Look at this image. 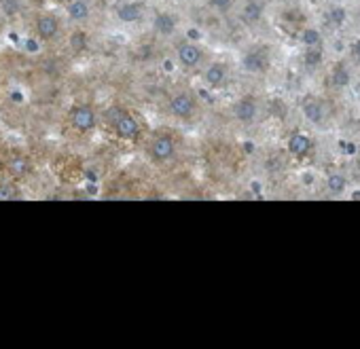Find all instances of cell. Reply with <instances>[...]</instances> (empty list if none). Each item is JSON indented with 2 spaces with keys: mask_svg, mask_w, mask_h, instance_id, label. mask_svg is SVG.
Returning <instances> with one entry per match:
<instances>
[{
  "mask_svg": "<svg viewBox=\"0 0 360 349\" xmlns=\"http://www.w3.org/2000/svg\"><path fill=\"white\" fill-rule=\"evenodd\" d=\"M115 125H117V131H119L123 138H134V136L138 133V123H136L129 114H125V112L115 121Z\"/></svg>",
  "mask_w": 360,
  "mask_h": 349,
  "instance_id": "8",
  "label": "cell"
},
{
  "mask_svg": "<svg viewBox=\"0 0 360 349\" xmlns=\"http://www.w3.org/2000/svg\"><path fill=\"white\" fill-rule=\"evenodd\" d=\"M288 150L295 157H305L311 150V140L305 133H292L288 138Z\"/></svg>",
  "mask_w": 360,
  "mask_h": 349,
  "instance_id": "3",
  "label": "cell"
},
{
  "mask_svg": "<svg viewBox=\"0 0 360 349\" xmlns=\"http://www.w3.org/2000/svg\"><path fill=\"white\" fill-rule=\"evenodd\" d=\"M345 20H347L345 9H341V7H333V9L328 11V22H330L333 26H343V24H345Z\"/></svg>",
  "mask_w": 360,
  "mask_h": 349,
  "instance_id": "20",
  "label": "cell"
},
{
  "mask_svg": "<svg viewBox=\"0 0 360 349\" xmlns=\"http://www.w3.org/2000/svg\"><path fill=\"white\" fill-rule=\"evenodd\" d=\"M231 3H233V0H210V5H212V7H217V9H221V11L229 9V7H231Z\"/></svg>",
  "mask_w": 360,
  "mask_h": 349,
  "instance_id": "23",
  "label": "cell"
},
{
  "mask_svg": "<svg viewBox=\"0 0 360 349\" xmlns=\"http://www.w3.org/2000/svg\"><path fill=\"white\" fill-rule=\"evenodd\" d=\"M178 58H180V62H183L187 68H191V66H195V64L200 62L202 53H200V49H198L195 45L185 43V45H180V47H178Z\"/></svg>",
  "mask_w": 360,
  "mask_h": 349,
  "instance_id": "6",
  "label": "cell"
},
{
  "mask_svg": "<svg viewBox=\"0 0 360 349\" xmlns=\"http://www.w3.org/2000/svg\"><path fill=\"white\" fill-rule=\"evenodd\" d=\"M155 28L161 32V34H172L174 32V28H176V22H174V18L172 15H157L155 18Z\"/></svg>",
  "mask_w": 360,
  "mask_h": 349,
  "instance_id": "15",
  "label": "cell"
},
{
  "mask_svg": "<svg viewBox=\"0 0 360 349\" xmlns=\"http://www.w3.org/2000/svg\"><path fill=\"white\" fill-rule=\"evenodd\" d=\"M236 117L242 123H252L257 117V102L252 98H244L236 104Z\"/></svg>",
  "mask_w": 360,
  "mask_h": 349,
  "instance_id": "4",
  "label": "cell"
},
{
  "mask_svg": "<svg viewBox=\"0 0 360 349\" xmlns=\"http://www.w3.org/2000/svg\"><path fill=\"white\" fill-rule=\"evenodd\" d=\"M72 125H75L77 129H81V131L94 129V125H96V114H94V110L87 108V106H79V108L72 112Z\"/></svg>",
  "mask_w": 360,
  "mask_h": 349,
  "instance_id": "1",
  "label": "cell"
},
{
  "mask_svg": "<svg viewBox=\"0 0 360 349\" xmlns=\"http://www.w3.org/2000/svg\"><path fill=\"white\" fill-rule=\"evenodd\" d=\"M174 154V142L169 138H159L153 144V157L155 159H169Z\"/></svg>",
  "mask_w": 360,
  "mask_h": 349,
  "instance_id": "9",
  "label": "cell"
},
{
  "mask_svg": "<svg viewBox=\"0 0 360 349\" xmlns=\"http://www.w3.org/2000/svg\"><path fill=\"white\" fill-rule=\"evenodd\" d=\"M72 45H75L77 49H81V47L85 45V34H83V32H77L75 39H72Z\"/></svg>",
  "mask_w": 360,
  "mask_h": 349,
  "instance_id": "24",
  "label": "cell"
},
{
  "mask_svg": "<svg viewBox=\"0 0 360 349\" xmlns=\"http://www.w3.org/2000/svg\"><path fill=\"white\" fill-rule=\"evenodd\" d=\"M15 197V189L13 187H0V202H7Z\"/></svg>",
  "mask_w": 360,
  "mask_h": 349,
  "instance_id": "22",
  "label": "cell"
},
{
  "mask_svg": "<svg viewBox=\"0 0 360 349\" xmlns=\"http://www.w3.org/2000/svg\"><path fill=\"white\" fill-rule=\"evenodd\" d=\"M189 39L198 41V39H200V32H198V30H189Z\"/></svg>",
  "mask_w": 360,
  "mask_h": 349,
  "instance_id": "28",
  "label": "cell"
},
{
  "mask_svg": "<svg viewBox=\"0 0 360 349\" xmlns=\"http://www.w3.org/2000/svg\"><path fill=\"white\" fill-rule=\"evenodd\" d=\"M169 110L178 117H189L193 112V100L185 93H180L176 98H172L169 102Z\"/></svg>",
  "mask_w": 360,
  "mask_h": 349,
  "instance_id": "5",
  "label": "cell"
},
{
  "mask_svg": "<svg viewBox=\"0 0 360 349\" xmlns=\"http://www.w3.org/2000/svg\"><path fill=\"white\" fill-rule=\"evenodd\" d=\"M117 15H119V20H121V22H127V24H129V22H136V20L140 18V9H138L136 5L127 3V5L119 7Z\"/></svg>",
  "mask_w": 360,
  "mask_h": 349,
  "instance_id": "14",
  "label": "cell"
},
{
  "mask_svg": "<svg viewBox=\"0 0 360 349\" xmlns=\"http://www.w3.org/2000/svg\"><path fill=\"white\" fill-rule=\"evenodd\" d=\"M261 15H263L261 3H257V0H250V3H246L244 13H242V18H244L246 24H257V22L261 20Z\"/></svg>",
  "mask_w": 360,
  "mask_h": 349,
  "instance_id": "11",
  "label": "cell"
},
{
  "mask_svg": "<svg viewBox=\"0 0 360 349\" xmlns=\"http://www.w3.org/2000/svg\"><path fill=\"white\" fill-rule=\"evenodd\" d=\"M68 13H70L72 20H85L89 15V7H87V3H83V0H77V3L70 5Z\"/></svg>",
  "mask_w": 360,
  "mask_h": 349,
  "instance_id": "19",
  "label": "cell"
},
{
  "mask_svg": "<svg viewBox=\"0 0 360 349\" xmlns=\"http://www.w3.org/2000/svg\"><path fill=\"white\" fill-rule=\"evenodd\" d=\"M11 98H13V102H22V100H24V96H22L20 91H13V96H11Z\"/></svg>",
  "mask_w": 360,
  "mask_h": 349,
  "instance_id": "26",
  "label": "cell"
},
{
  "mask_svg": "<svg viewBox=\"0 0 360 349\" xmlns=\"http://www.w3.org/2000/svg\"><path fill=\"white\" fill-rule=\"evenodd\" d=\"M352 51H354V55H356V58L360 60V41H358V43L354 45V49H352Z\"/></svg>",
  "mask_w": 360,
  "mask_h": 349,
  "instance_id": "27",
  "label": "cell"
},
{
  "mask_svg": "<svg viewBox=\"0 0 360 349\" xmlns=\"http://www.w3.org/2000/svg\"><path fill=\"white\" fill-rule=\"evenodd\" d=\"M11 171L18 173V176H24V173L28 171V161H26L24 157L13 159V161H11Z\"/></svg>",
  "mask_w": 360,
  "mask_h": 349,
  "instance_id": "21",
  "label": "cell"
},
{
  "mask_svg": "<svg viewBox=\"0 0 360 349\" xmlns=\"http://www.w3.org/2000/svg\"><path fill=\"white\" fill-rule=\"evenodd\" d=\"M330 81H333V85H335V87L343 89V87H347V85H349L352 74H349V70H345L343 66H337V68L333 70V74H330Z\"/></svg>",
  "mask_w": 360,
  "mask_h": 349,
  "instance_id": "12",
  "label": "cell"
},
{
  "mask_svg": "<svg viewBox=\"0 0 360 349\" xmlns=\"http://www.w3.org/2000/svg\"><path fill=\"white\" fill-rule=\"evenodd\" d=\"M345 178L341 176V173H330V176L326 178V189L330 193H343L345 191Z\"/></svg>",
  "mask_w": 360,
  "mask_h": 349,
  "instance_id": "17",
  "label": "cell"
},
{
  "mask_svg": "<svg viewBox=\"0 0 360 349\" xmlns=\"http://www.w3.org/2000/svg\"><path fill=\"white\" fill-rule=\"evenodd\" d=\"M303 114H305V119H307L309 123L320 125V123L324 121V117H326V110H324V104H322L320 100H307V102L303 104Z\"/></svg>",
  "mask_w": 360,
  "mask_h": 349,
  "instance_id": "2",
  "label": "cell"
},
{
  "mask_svg": "<svg viewBox=\"0 0 360 349\" xmlns=\"http://www.w3.org/2000/svg\"><path fill=\"white\" fill-rule=\"evenodd\" d=\"M26 49H28V53H37L39 51V43L34 39H28L26 41Z\"/></svg>",
  "mask_w": 360,
  "mask_h": 349,
  "instance_id": "25",
  "label": "cell"
},
{
  "mask_svg": "<svg viewBox=\"0 0 360 349\" xmlns=\"http://www.w3.org/2000/svg\"><path fill=\"white\" fill-rule=\"evenodd\" d=\"M301 43H303L305 47H318V45L322 43V37H320V32H318L316 28H307V30H303V34H301Z\"/></svg>",
  "mask_w": 360,
  "mask_h": 349,
  "instance_id": "18",
  "label": "cell"
},
{
  "mask_svg": "<svg viewBox=\"0 0 360 349\" xmlns=\"http://www.w3.org/2000/svg\"><path fill=\"white\" fill-rule=\"evenodd\" d=\"M303 62H305L307 68L320 66V64H322V49H320V45H318V47H307V51H305V55H303Z\"/></svg>",
  "mask_w": 360,
  "mask_h": 349,
  "instance_id": "16",
  "label": "cell"
},
{
  "mask_svg": "<svg viewBox=\"0 0 360 349\" xmlns=\"http://www.w3.org/2000/svg\"><path fill=\"white\" fill-rule=\"evenodd\" d=\"M345 150H347V154L356 152V144H345Z\"/></svg>",
  "mask_w": 360,
  "mask_h": 349,
  "instance_id": "29",
  "label": "cell"
},
{
  "mask_svg": "<svg viewBox=\"0 0 360 349\" xmlns=\"http://www.w3.org/2000/svg\"><path fill=\"white\" fill-rule=\"evenodd\" d=\"M225 74H227V70H225L223 64H212V66L206 70V81H208L210 85H219V83H223Z\"/></svg>",
  "mask_w": 360,
  "mask_h": 349,
  "instance_id": "13",
  "label": "cell"
},
{
  "mask_svg": "<svg viewBox=\"0 0 360 349\" xmlns=\"http://www.w3.org/2000/svg\"><path fill=\"white\" fill-rule=\"evenodd\" d=\"M39 34H41V39H45V41L53 39V37L58 34V20L51 18V15L43 18V20L39 22Z\"/></svg>",
  "mask_w": 360,
  "mask_h": 349,
  "instance_id": "10",
  "label": "cell"
},
{
  "mask_svg": "<svg viewBox=\"0 0 360 349\" xmlns=\"http://www.w3.org/2000/svg\"><path fill=\"white\" fill-rule=\"evenodd\" d=\"M267 58L263 55V53H259V51H252V53H248L246 58H244V68L248 70V72H265L267 70Z\"/></svg>",
  "mask_w": 360,
  "mask_h": 349,
  "instance_id": "7",
  "label": "cell"
}]
</instances>
